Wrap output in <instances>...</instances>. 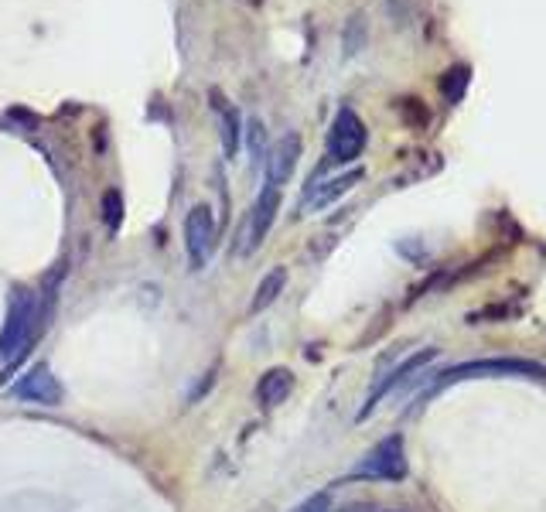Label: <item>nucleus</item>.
<instances>
[{
  "label": "nucleus",
  "mask_w": 546,
  "mask_h": 512,
  "mask_svg": "<svg viewBox=\"0 0 546 512\" xmlns=\"http://www.w3.org/2000/svg\"><path fill=\"white\" fill-rule=\"evenodd\" d=\"M38 328H41L38 297L21 287L11 297V311H7L4 332H0V362H18L28 352V345L35 342Z\"/></svg>",
  "instance_id": "1"
},
{
  "label": "nucleus",
  "mask_w": 546,
  "mask_h": 512,
  "mask_svg": "<svg viewBox=\"0 0 546 512\" xmlns=\"http://www.w3.org/2000/svg\"><path fill=\"white\" fill-rule=\"evenodd\" d=\"M536 379V383H543L546 379V366H540V362H529V359H475V362H461V366H451L444 369L441 376L434 379V386L427 390L437 393V390H448V386L461 383V379Z\"/></svg>",
  "instance_id": "2"
},
{
  "label": "nucleus",
  "mask_w": 546,
  "mask_h": 512,
  "mask_svg": "<svg viewBox=\"0 0 546 512\" xmlns=\"http://www.w3.org/2000/svg\"><path fill=\"white\" fill-rule=\"evenodd\" d=\"M403 475H407V451H403L400 434L383 437L352 472V478H362V482H400Z\"/></svg>",
  "instance_id": "3"
},
{
  "label": "nucleus",
  "mask_w": 546,
  "mask_h": 512,
  "mask_svg": "<svg viewBox=\"0 0 546 512\" xmlns=\"http://www.w3.org/2000/svg\"><path fill=\"white\" fill-rule=\"evenodd\" d=\"M366 151V123L359 120V113L342 106L328 130V161L332 164H352L359 154Z\"/></svg>",
  "instance_id": "4"
},
{
  "label": "nucleus",
  "mask_w": 546,
  "mask_h": 512,
  "mask_svg": "<svg viewBox=\"0 0 546 512\" xmlns=\"http://www.w3.org/2000/svg\"><path fill=\"white\" fill-rule=\"evenodd\" d=\"M215 236H219V226H215L212 209L209 205H195L185 219V250L192 270H202L209 263V256L215 250Z\"/></svg>",
  "instance_id": "5"
},
{
  "label": "nucleus",
  "mask_w": 546,
  "mask_h": 512,
  "mask_svg": "<svg viewBox=\"0 0 546 512\" xmlns=\"http://www.w3.org/2000/svg\"><path fill=\"white\" fill-rule=\"evenodd\" d=\"M277 212H280V188H273V185L263 181V192L256 195V202H253V212H250V222H246V233H243V246H239V253L250 256L256 246L267 239L273 219H277Z\"/></svg>",
  "instance_id": "6"
},
{
  "label": "nucleus",
  "mask_w": 546,
  "mask_h": 512,
  "mask_svg": "<svg viewBox=\"0 0 546 512\" xmlns=\"http://www.w3.org/2000/svg\"><path fill=\"white\" fill-rule=\"evenodd\" d=\"M11 396L14 400H28V403H45V407H59L62 403V383L52 376L48 366H35L28 369L18 383L11 386Z\"/></svg>",
  "instance_id": "7"
},
{
  "label": "nucleus",
  "mask_w": 546,
  "mask_h": 512,
  "mask_svg": "<svg viewBox=\"0 0 546 512\" xmlns=\"http://www.w3.org/2000/svg\"><path fill=\"white\" fill-rule=\"evenodd\" d=\"M297 158H301V137L297 134H284L277 144L270 147L267 154V185L273 188H284L291 181Z\"/></svg>",
  "instance_id": "8"
},
{
  "label": "nucleus",
  "mask_w": 546,
  "mask_h": 512,
  "mask_svg": "<svg viewBox=\"0 0 546 512\" xmlns=\"http://www.w3.org/2000/svg\"><path fill=\"white\" fill-rule=\"evenodd\" d=\"M434 355H437V349H424V352H417V355H410V359H403V362H400V366H396V369H393V373H390V376H386V379H383V383H379V386H376V390H372V393H369V400H366V407H362V414H359V420H366V417L372 414V410H376V403H379V400H383V396H386V393H390V390H393V386H400V383H407V379H410L413 373H420V369H424V366H427V362H430V359H434Z\"/></svg>",
  "instance_id": "9"
},
{
  "label": "nucleus",
  "mask_w": 546,
  "mask_h": 512,
  "mask_svg": "<svg viewBox=\"0 0 546 512\" xmlns=\"http://www.w3.org/2000/svg\"><path fill=\"white\" fill-rule=\"evenodd\" d=\"M209 99H212L215 123H219L222 151H226V158H236V151H239V113H236V106L229 103V99L222 96L219 89H212Z\"/></svg>",
  "instance_id": "10"
},
{
  "label": "nucleus",
  "mask_w": 546,
  "mask_h": 512,
  "mask_svg": "<svg viewBox=\"0 0 546 512\" xmlns=\"http://www.w3.org/2000/svg\"><path fill=\"white\" fill-rule=\"evenodd\" d=\"M291 390H294V373L277 366L260 376V383H256V400H260L263 407H280V403L291 396Z\"/></svg>",
  "instance_id": "11"
},
{
  "label": "nucleus",
  "mask_w": 546,
  "mask_h": 512,
  "mask_svg": "<svg viewBox=\"0 0 546 512\" xmlns=\"http://www.w3.org/2000/svg\"><path fill=\"white\" fill-rule=\"evenodd\" d=\"M362 181V168H352V171H345V175H338L332 181H325V185H318V188H311V195H308V202H304V209H328L332 202H338L345 192H352L355 185Z\"/></svg>",
  "instance_id": "12"
},
{
  "label": "nucleus",
  "mask_w": 546,
  "mask_h": 512,
  "mask_svg": "<svg viewBox=\"0 0 546 512\" xmlns=\"http://www.w3.org/2000/svg\"><path fill=\"white\" fill-rule=\"evenodd\" d=\"M284 284H287V270L284 267H273L270 274H263V280L256 284V291H253L250 315H260V311H267L270 304L280 297V291H284Z\"/></svg>",
  "instance_id": "13"
},
{
  "label": "nucleus",
  "mask_w": 546,
  "mask_h": 512,
  "mask_svg": "<svg viewBox=\"0 0 546 512\" xmlns=\"http://www.w3.org/2000/svg\"><path fill=\"white\" fill-rule=\"evenodd\" d=\"M103 219H106V226H110V233H117L120 219H123V198H120V192H106L103 195Z\"/></svg>",
  "instance_id": "14"
},
{
  "label": "nucleus",
  "mask_w": 546,
  "mask_h": 512,
  "mask_svg": "<svg viewBox=\"0 0 546 512\" xmlns=\"http://www.w3.org/2000/svg\"><path fill=\"white\" fill-rule=\"evenodd\" d=\"M332 509V495L328 492H314L311 499H304L294 512H328Z\"/></svg>",
  "instance_id": "15"
}]
</instances>
